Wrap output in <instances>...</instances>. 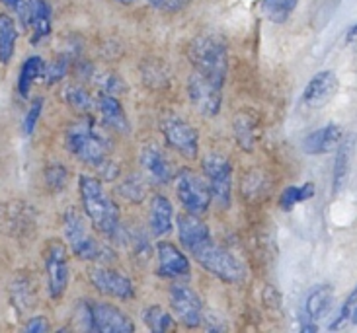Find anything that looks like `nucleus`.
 Segmentation results:
<instances>
[{
	"mask_svg": "<svg viewBox=\"0 0 357 333\" xmlns=\"http://www.w3.org/2000/svg\"><path fill=\"white\" fill-rule=\"evenodd\" d=\"M314 195V185L312 183H305L301 187H287V189L281 193L280 207L283 210H291L297 203L310 199Z\"/></svg>",
	"mask_w": 357,
	"mask_h": 333,
	"instance_id": "obj_28",
	"label": "nucleus"
},
{
	"mask_svg": "<svg viewBox=\"0 0 357 333\" xmlns=\"http://www.w3.org/2000/svg\"><path fill=\"white\" fill-rule=\"evenodd\" d=\"M141 166H143L146 176L156 183H168L174 178L172 164L156 144H146L141 150Z\"/></svg>",
	"mask_w": 357,
	"mask_h": 333,
	"instance_id": "obj_16",
	"label": "nucleus"
},
{
	"mask_svg": "<svg viewBox=\"0 0 357 333\" xmlns=\"http://www.w3.org/2000/svg\"><path fill=\"white\" fill-rule=\"evenodd\" d=\"M351 318H354V322L357 324V308H356V312H354V316H351Z\"/></svg>",
	"mask_w": 357,
	"mask_h": 333,
	"instance_id": "obj_41",
	"label": "nucleus"
},
{
	"mask_svg": "<svg viewBox=\"0 0 357 333\" xmlns=\"http://www.w3.org/2000/svg\"><path fill=\"white\" fill-rule=\"evenodd\" d=\"M176 193L183 209L193 215H203L211 205V187L199 173L190 168H182L176 176Z\"/></svg>",
	"mask_w": 357,
	"mask_h": 333,
	"instance_id": "obj_6",
	"label": "nucleus"
},
{
	"mask_svg": "<svg viewBox=\"0 0 357 333\" xmlns=\"http://www.w3.org/2000/svg\"><path fill=\"white\" fill-rule=\"evenodd\" d=\"M299 0H261V12L273 24H283L297 8Z\"/></svg>",
	"mask_w": 357,
	"mask_h": 333,
	"instance_id": "obj_26",
	"label": "nucleus"
},
{
	"mask_svg": "<svg viewBox=\"0 0 357 333\" xmlns=\"http://www.w3.org/2000/svg\"><path fill=\"white\" fill-rule=\"evenodd\" d=\"M67 100L78 111H90L92 109V98L86 94L84 88L80 86H68L67 88Z\"/></svg>",
	"mask_w": 357,
	"mask_h": 333,
	"instance_id": "obj_30",
	"label": "nucleus"
},
{
	"mask_svg": "<svg viewBox=\"0 0 357 333\" xmlns=\"http://www.w3.org/2000/svg\"><path fill=\"white\" fill-rule=\"evenodd\" d=\"M354 144H356V137H346L342 139L336 148V164H334V185L332 189L334 193H340L344 189L346 181L349 176V166H351V156H354Z\"/></svg>",
	"mask_w": 357,
	"mask_h": 333,
	"instance_id": "obj_20",
	"label": "nucleus"
},
{
	"mask_svg": "<svg viewBox=\"0 0 357 333\" xmlns=\"http://www.w3.org/2000/svg\"><path fill=\"white\" fill-rule=\"evenodd\" d=\"M172 0H151V4L156 6V8H165V6H170Z\"/></svg>",
	"mask_w": 357,
	"mask_h": 333,
	"instance_id": "obj_38",
	"label": "nucleus"
},
{
	"mask_svg": "<svg viewBox=\"0 0 357 333\" xmlns=\"http://www.w3.org/2000/svg\"><path fill=\"white\" fill-rule=\"evenodd\" d=\"M156 257H158V275L166 279L190 275V261L180 249L170 242L156 244Z\"/></svg>",
	"mask_w": 357,
	"mask_h": 333,
	"instance_id": "obj_14",
	"label": "nucleus"
},
{
	"mask_svg": "<svg viewBox=\"0 0 357 333\" xmlns=\"http://www.w3.org/2000/svg\"><path fill=\"white\" fill-rule=\"evenodd\" d=\"M356 308H357V286L351 291V295L348 296V300H346L344 306H342L338 322H334V324L330 325V330H338V327H342V325L346 324L348 320H351V316H354V312H356Z\"/></svg>",
	"mask_w": 357,
	"mask_h": 333,
	"instance_id": "obj_32",
	"label": "nucleus"
},
{
	"mask_svg": "<svg viewBox=\"0 0 357 333\" xmlns=\"http://www.w3.org/2000/svg\"><path fill=\"white\" fill-rule=\"evenodd\" d=\"M45 180H47L51 189H61V187H65V183H67V170H65L61 164H55V166L47 168V171H45Z\"/></svg>",
	"mask_w": 357,
	"mask_h": 333,
	"instance_id": "obj_33",
	"label": "nucleus"
},
{
	"mask_svg": "<svg viewBox=\"0 0 357 333\" xmlns=\"http://www.w3.org/2000/svg\"><path fill=\"white\" fill-rule=\"evenodd\" d=\"M119 195L129 201H135V203H139V201L145 199V187H143V183H141L139 178L131 176L129 180H126L121 185H119Z\"/></svg>",
	"mask_w": 357,
	"mask_h": 333,
	"instance_id": "obj_31",
	"label": "nucleus"
},
{
	"mask_svg": "<svg viewBox=\"0 0 357 333\" xmlns=\"http://www.w3.org/2000/svg\"><path fill=\"white\" fill-rule=\"evenodd\" d=\"M188 92H190L192 105L203 117H215V115L219 114L222 100V84L215 82L211 78L203 77L199 72H195L190 78Z\"/></svg>",
	"mask_w": 357,
	"mask_h": 333,
	"instance_id": "obj_10",
	"label": "nucleus"
},
{
	"mask_svg": "<svg viewBox=\"0 0 357 333\" xmlns=\"http://www.w3.org/2000/svg\"><path fill=\"white\" fill-rule=\"evenodd\" d=\"M338 88V78L332 70H322L319 75L310 78V82L303 92V102L309 107H322L328 104V100L334 95Z\"/></svg>",
	"mask_w": 357,
	"mask_h": 333,
	"instance_id": "obj_15",
	"label": "nucleus"
},
{
	"mask_svg": "<svg viewBox=\"0 0 357 333\" xmlns=\"http://www.w3.org/2000/svg\"><path fill=\"white\" fill-rule=\"evenodd\" d=\"M203 171L207 183L211 187L213 201L227 209L231 205V189H232V168L231 162L221 154H209L203 158Z\"/></svg>",
	"mask_w": 357,
	"mask_h": 333,
	"instance_id": "obj_9",
	"label": "nucleus"
},
{
	"mask_svg": "<svg viewBox=\"0 0 357 333\" xmlns=\"http://www.w3.org/2000/svg\"><path fill=\"white\" fill-rule=\"evenodd\" d=\"M65 72H67V61L65 59H61V61H57V63H53L51 67H45V78H47V82L51 84L53 80H59V78L65 77Z\"/></svg>",
	"mask_w": 357,
	"mask_h": 333,
	"instance_id": "obj_36",
	"label": "nucleus"
},
{
	"mask_svg": "<svg viewBox=\"0 0 357 333\" xmlns=\"http://www.w3.org/2000/svg\"><path fill=\"white\" fill-rule=\"evenodd\" d=\"M116 2H119V4H123V6H129V4H133L135 0H116Z\"/></svg>",
	"mask_w": 357,
	"mask_h": 333,
	"instance_id": "obj_40",
	"label": "nucleus"
},
{
	"mask_svg": "<svg viewBox=\"0 0 357 333\" xmlns=\"http://www.w3.org/2000/svg\"><path fill=\"white\" fill-rule=\"evenodd\" d=\"M234 133H236V141L241 144V148L252 150L254 141H256V133H254V123L248 115L238 114L234 119Z\"/></svg>",
	"mask_w": 357,
	"mask_h": 333,
	"instance_id": "obj_29",
	"label": "nucleus"
},
{
	"mask_svg": "<svg viewBox=\"0 0 357 333\" xmlns=\"http://www.w3.org/2000/svg\"><path fill=\"white\" fill-rule=\"evenodd\" d=\"M188 57L195 67V72L203 77L211 78L215 82L222 84L227 77V47L219 38L211 36H199L190 43Z\"/></svg>",
	"mask_w": 357,
	"mask_h": 333,
	"instance_id": "obj_4",
	"label": "nucleus"
},
{
	"mask_svg": "<svg viewBox=\"0 0 357 333\" xmlns=\"http://www.w3.org/2000/svg\"><path fill=\"white\" fill-rule=\"evenodd\" d=\"M41 111H43V100L38 98V100L31 104V107H29L28 115L24 117V133L31 134L33 131H36V125H38Z\"/></svg>",
	"mask_w": 357,
	"mask_h": 333,
	"instance_id": "obj_35",
	"label": "nucleus"
},
{
	"mask_svg": "<svg viewBox=\"0 0 357 333\" xmlns=\"http://www.w3.org/2000/svg\"><path fill=\"white\" fill-rule=\"evenodd\" d=\"M78 189H80L84 212L94 224V229L100 230L102 234L114 236L119 229V210L106 189L102 187V183L92 176H80Z\"/></svg>",
	"mask_w": 357,
	"mask_h": 333,
	"instance_id": "obj_1",
	"label": "nucleus"
},
{
	"mask_svg": "<svg viewBox=\"0 0 357 333\" xmlns=\"http://www.w3.org/2000/svg\"><path fill=\"white\" fill-rule=\"evenodd\" d=\"M63 230H65V236H67L75 256L80 257V259H86V261H102L104 259L106 249H104V246H100L96 238L92 236V232L88 230L86 222H84L80 212H77L75 209H68L65 212V219H63Z\"/></svg>",
	"mask_w": 357,
	"mask_h": 333,
	"instance_id": "obj_5",
	"label": "nucleus"
},
{
	"mask_svg": "<svg viewBox=\"0 0 357 333\" xmlns=\"http://www.w3.org/2000/svg\"><path fill=\"white\" fill-rule=\"evenodd\" d=\"M172 222H174V207L168 197L156 195L151 201V217H149V226L153 230L156 238L168 236L172 232Z\"/></svg>",
	"mask_w": 357,
	"mask_h": 333,
	"instance_id": "obj_19",
	"label": "nucleus"
},
{
	"mask_svg": "<svg viewBox=\"0 0 357 333\" xmlns=\"http://www.w3.org/2000/svg\"><path fill=\"white\" fill-rule=\"evenodd\" d=\"M160 131L165 134L166 144L178 153L193 160L199 150V134L197 129L190 125L185 119L174 114H166L160 119Z\"/></svg>",
	"mask_w": 357,
	"mask_h": 333,
	"instance_id": "obj_7",
	"label": "nucleus"
},
{
	"mask_svg": "<svg viewBox=\"0 0 357 333\" xmlns=\"http://www.w3.org/2000/svg\"><path fill=\"white\" fill-rule=\"evenodd\" d=\"M65 144L68 153L90 166H102L107 162L109 144L104 134L98 131L92 119H80L67 129Z\"/></svg>",
	"mask_w": 357,
	"mask_h": 333,
	"instance_id": "obj_2",
	"label": "nucleus"
},
{
	"mask_svg": "<svg viewBox=\"0 0 357 333\" xmlns=\"http://www.w3.org/2000/svg\"><path fill=\"white\" fill-rule=\"evenodd\" d=\"M45 72V63L41 57H29L24 65H22V70H20L18 78V92L22 98H28L29 88L36 82V78H39Z\"/></svg>",
	"mask_w": 357,
	"mask_h": 333,
	"instance_id": "obj_25",
	"label": "nucleus"
},
{
	"mask_svg": "<svg viewBox=\"0 0 357 333\" xmlns=\"http://www.w3.org/2000/svg\"><path fill=\"white\" fill-rule=\"evenodd\" d=\"M16 41H18V29L14 20L8 14H0V63L8 65L14 51H16Z\"/></svg>",
	"mask_w": 357,
	"mask_h": 333,
	"instance_id": "obj_24",
	"label": "nucleus"
},
{
	"mask_svg": "<svg viewBox=\"0 0 357 333\" xmlns=\"http://www.w3.org/2000/svg\"><path fill=\"white\" fill-rule=\"evenodd\" d=\"M356 39H357V24L348 31V41H356Z\"/></svg>",
	"mask_w": 357,
	"mask_h": 333,
	"instance_id": "obj_39",
	"label": "nucleus"
},
{
	"mask_svg": "<svg viewBox=\"0 0 357 333\" xmlns=\"http://www.w3.org/2000/svg\"><path fill=\"white\" fill-rule=\"evenodd\" d=\"M332 304H334V291H332V286L322 285L310 291L307 302H305V310H307L309 320L319 322L332 310Z\"/></svg>",
	"mask_w": 357,
	"mask_h": 333,
	"instance_id": "obj_22",
	"label": "nucleus"
},
{
	"mask_svg": "<svg viewBox=\"0 0 357 333\" xmlns=\"http://www.w3.org/2000/svg\"><path fill=\"white\" fill-rule=\"evenodd\" d=\"M2 6H6L10 12H14L22 22L24 28H28V18H29V4L28 0H0Z\"/></svg>",
	"mask_w": 357,
	"mask_h": 333,
	"instance_id": "obj_34",
	"label": "nucleus"
},
{
	"mask_svg": "<svg viewBox=\"0 0 357 333\" xmlns=\"http://www.w3.org/2000/svg\"><path fill=\"white\" fill-rule=\"evenodd\" d=\"M178 236H180V244L188 251H193L197 246H202L203 242L211 238V232L207 229V224L199 219V215H182L178 217Z\"/></svg>",
	"mask_w": 357,
	"mask_h": 333,
	"instance_id": "obj_17",
	"label": "nucleus"
},
{
	"mask_svg": "<svg viewBox=\"0 0 357 333\" xmlns=\"http://www.w3.org/2000/svg\"><path fill=\"white\" fill-rule=\"evenodd\" d=\"M47 330H49V324L43 316L31 318L28 324H26V332H29V333H45Z\"/></svg>",
	"mask_w": 357,
	"mask_h": 333,
	"instance_id": "obj_37",
	"label": "nucleus"
},
{
	"mask_svg": "<svg viewBox=\"0 0 357 333\" xmlns=\"http://www.w3.org/2000/svg\"><path fill=\"white\" fill-rule=\"evenodd\" d=\"M195 261L207 271L215 275L222 283L229 285H241L242 281L246 279V269L242 265V261H238L236 257L232 256L231 251H227L221 248L219 244H215L211 238L207 242H203L202 246L190 251Z\"/></svg>",
	"mask_w": 357,
	"mask_h": 333,
	"instance_id": "obj_3",
	"label": "nucleus"
},
{
	"mask_svg": "<svg viewBox=\"0 0 357 333\" xmlns=\"http://www.w3.org/2000/svg\"><path fill=\"white\" fill-rule=\"evenodd\" d=\"M28 28L33 31V43H38L51 33V6L45 0H28Z\"/></svg>",
	"mask_w": 357,
	"mask_h": 333,
	"instance_id": "obj_21",
	"label": "nucleus"
},
{
	"mask_svg": "<svg viewBox=\"0 0 357 333\" xmlns=\"http://www.w3.org/2000/svg\"><path fill=\"white\" fill-rule=\"evenodd\" d=\"M342 129L338 125H326L320 127L303 141V150L307 154H326L338 148L340 141H342Z\"/></svg>",
	"mask_w": 357,
	"mask_h": 333,
	"instance_id": "obj_18",
	"label": "nucleus"
},
{
	"mask_svg": "<svg viewBox=\"0 0 357 333\" xmlns=\"http://www.w3.org/2000/svg\"><path fill=\"white\" fill-rule=\"evenodd\" d=\"M98 107H100V114L104 117V121H106L109 127H114L116 131H121V133H127V131H129V121H127L126 111H123L121 104L117 102L114 95H100Z\"/></svg>",
	"mask_w": 357,
	"mask_h": 333,
	"instance_id": "obj_23",
	"label": "nucleus"
},
{
	"mask_svg": "<svg viewBox=\"0 0 357 333\" xmlns=\"http://www.w3.org/2000/svg\"><path fill=\"white\" fill-rule=\"evenodd\" d=\"M90 281H92V285L96 286L98 293L112 296V298L129 300V298H133V295H135L133 283L126 275H121L117 271H112V269H104V267L94 269L90 273Z\"/></svg>",
	"mask_w": 357,
	"mask_h": 333,
	"instance_id": "obj_13",
	"label": "nucleus"
},
{
	"mask_svg": "<svg viewBox=\"0 0 357 333\" xmlns=\"http://www.w3.org/2000/svg\"><path fill=\"white\" fill-rule=\"evenodd\" d=\"M86 327L100 333H133L135 324L129 316L114 304L104 302H88L86 304Z\"/></svg>",
	"mask_w": 357,
	"mask_h": 333,
	"instance_id": "obj_8",
	"label": "nucleus"
},
{
	"mask_svg": "<svg viewBox=\"0 0 357 333\" xmlns=\"http://www.w3.org/2000/svg\"><path fill=\"white\" fill-rule=\"evenodd\" d=\"M45 267L51 298H61L68 285V256L61 242H51L45 249Z\"/></svg>",
	"mask_w": 357,
	"mask_h": 333,
	"instance_id": "obj_12",
	"label": "nucleus"
},
{
	"mask_svg": "<svg viewBox=\"0 0 357 333\" xmlns=\"http://www.w3.org/2000/svg\"><path fill=\"white\" fill-rule=\"evenodd\" d=\"M170 306L176 318L185 327H197L203 322V302L199 295L188 285H174L170 288Z\"/></svg>",
	"mask_w": 357,
	"mask_h": 333,
	"instance_id": "obj_11",
	"label": "nucleus"
},
{
	"mask_svg": "<svg viewBox=\"0 0 357 333\" xmlns=\"http://www.w3.org/2000/svg\"><path fill=\"white\" fill-rule=\"evenodd\" d=\"M143 322H145V325L151 332L156 333L168 332V330L174 327V322H172L170 314L165 312L160 306H151V308H146L145 312H143Z\"/></svg>",
	"mask_w": 357,
	"mask_h": 333,
	"instance_id": "obj_27",
	"label": "nucleus"
}]
</instances>
